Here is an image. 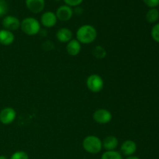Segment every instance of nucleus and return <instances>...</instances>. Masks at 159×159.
Returning a JSON list of instances; mask_svg holds the SVG:
<instances>
[{
	"label": "nucleus",
	"instance_id": "f257e3e1",
	"mask_svg": "<svg viewBox=\"0 0 159 159\" xmlns=\"http://www.w3.org/2000/svg\"><path fill=\"white\" fill-rule=\"evenodd\" d=\"M97 38V30L93 26L85 24L80 26L76 32V40L80 43L90 44Z\"/></svg>",
	"mask_w": 159,
	"mask_h": 159
},
{
	"label": "nucleus",
	"instance_id": "a878e982",
	"mask_svg": "<svg viewBox=\"0 0 159 159\" xmlns=\"http://www.w3.org/2000/svg\"><path fill=\"white\" fill-rule=\"evenodd\" d=\"M54 1H57V2H59V1H61V0H54Z\"/></svg>",
	"mask_w": 159,
	"mask_h": 159
},
{
	"label": "nucleus",
	"instance_id": "1a4fd4ad",
	"mask_svg": "<svg viewBox=\"0 0 159 159\" xmlns=\"http://www.w3.org/2000/svg\"><path fill=\"white\" fill-rule=\"evenodd\" d=\"M57 22V19L56 16V14L51 11L43 12L40 17V24H42L44 27L47 28H51L54 26Z\"/></svg>",
	"mask_w": 159,
	"mask_h": 159
},
{
	"label": "nucleus",
	"instance_id": "b1692460",
	"mask_svg": "<svg viewBox=\"0 0 159 159\" xmlns=\"http://www.w3.org/2000/svg\"><path fill=\"white\" fill-rule=\"evenodd\" d=\"M126 159H141V158H138V157L137 156H134V155H131V156H128Z\"/></svg>",
	"mask_w": 159,
	"mask_h": 159
},
{
	"label": "nucleus",
	"instance_id": "f03ea898",
	"mask_svg": "<svg viewBox=\"0 0 159 159\" xmlns=\"http://www.w3.org/2000/svg\"><path fill=\"white\" fill-rule=\"evenodd\" d=\"M82 147L84 150L92 155L99 153L102 149V141L98 137L94 135H89L84 138L82 141Z\"/></svg>",
	"mask_w": 159,
	"mask_h": 159
},
{
	"label": "nucleus",
	"instance_id": "4be33fe9",
	"mask_svg": "<svg viewBox=\"0 0 159 159\" xmlns=\"http://www.w3.org/2000/svg\"><path fill=\"white\" fill-rule=\"evenodd\" d=\"M64 2H65V5L70 7H77L82 4L83 0H64Z\"/></svg>",
	"mask_w": 159,
	"mask_h": 159
},
{
	"label": "nucleus",
	"instance_id": "0eeeda50",
	"mask_svg": "<svg viewBox=\"0 0 159 159\" xmlns=\"http://www.w3.org/2000/svg\"><path fill=\"white\" fill-rule=\"evenodd\" d=\"M20 20L14 16H6L2 20V26L5 30L11 31L17 30L20 28Z\"/></svg>",
	"mask_w": 159,
	"mask_h": 159
},
{
	"label": "nucleus",
	"instance_id": "a211bd4d",
	"mask_svg": "<svg viewBox=\"0 0 159 159\" xmlns=\"http://www.w3.org/2000/svg\"><path fill=\"white\" fill-rule=\"evenodd\" d=\"M101 159H123L120 152L116 151H107L101 156Z\"/></svg>",
	"mask_w": 159,
	"mask_h": 159
},
{
	"label": "nucleus",
	"instance_id": "f8f14e48",
	"mask_svg": "<svg viewBox=\"0 0 159 159\" xmlns=\"http://www.w3.org/2000/svg\"><path fill=\"white\" fill-rule=\"evenodd\" d=\"M72 32L68 28H61L56 33V37L61 43H68L70 40H72Z\"/></svg>",
	"mask_w": 159,
	"mask_h": 159
},
{
	"label": "nucleus",
	"instance_id": "423d86ee",
	"mask_svg": "<svg viewBox=\"0 0 159 159\" xmlns=\"http://www.w3.org/2000/svg\"><path fill=\"white\" fill-rule=\"evenodd\" d=\"M16 112L13 108L6 107L0 111V122L4 125H9L15 120Z\"/></svg>",
	"mask_w": 159,
	"mask_h": 159
},
{
	"label": "nucleus",
	"instance_id": "6ab92c4d",
	"mask_svg": "<svg viewBox=\"0 0 159 159\" xmlns=\"http://www.w3.org/2000/svg\"><path fill=\"white\" fill-rule=\"evenodd\" d=\"M151 36L155 42L159 43V23L153 26L152 30H151Z\"/></svg>",
	"mask_w": 159,
	"mask_h": 159
},
{
	"label": "nucleus",
	"instance_id": "5701e85b",
	"mask_svg": "<svg viewBox=\"0 0 159 159\" xmlns=\"http://www.w3.org/2000/svg\"><path fill=\"white\" fill-rule=\"evenodd\" d=\"M144 4L151 8H156L157 6H159V0H143Z\"/></svg>",
	"mask_w": 159,
	"mask_h": 159
},
{
	"label": "nucleus",
	"instance_id": "4468645a",
	"mask_svg": "<svg viewBox=\"0 0 159 159\" xmlns=\"http://www.w3.org/2000/svg\"><path fill=\"white\" fill-rule=\"evenodd\" d=\"M81 48L82 46L79 41H78L76 39H72L67 43L66 51L69 55L77 56L80 53Z\"/></svg>",
	"mask_w": 159,
	"mask_h": 159
},
{
	"label": "nucleus",
	"instance_id": "f3484780",
	"mask_svg": "<svg viewBox=\"0 0 159 159\" xmlns=\"http://www.w3.org/2000/svg\"><path fill=\"white\" fill-rule=\"evenodd\" d=\"M92 54L96 58L102 59L104 57H106L107 53L103 47L100 46V45H98V46H96L93 48V51H92Z\"/></svg>",
	"mask_w": 159,
	"mask_h": 159
},
{
	"label": "nucleus",
	"instance_id": "2eb2a0df",
	"mask_svg": "<svg viewBox=\"0 0 159 159\" xmlns=\"http://www.w3.org/2000/svg\"><path fill=\"white\" fill-rule=\"evenodd\" d=\"M102 143V148L106 151H114L118 146V139L115 136L110 135L104 138Z\"/></svg>",
	"mask_w": 159,
	"mask_h": 159
},
{
	"label": "nucleus",
	"instance_id": "ddd939ff",
	"mask_svg": "<svg viewBox=\"0 0 159 159\" xmlns=\"http://www.w3.org/2000/svg\"><path fill=\"white\" fill-rule=\"evenodd\" d=\"M15 40V36L13 33L7 30H0V44L4 46L11 45Z\"/></svg>",
	"mask_w": 159,
	"mask_h": 159
},
{
	"label": "nucleus",
	"instance_id": "dca6fc26",
	"mask_svg": "<svg viewBox=\"0 0 159 159\" xmlns=\"http://www.w3.org/2000/svg\"><path fill=\"white\" fill-rule=\"evenodd\" d=\"M146 20L148 23H155L159 20V10L156 8H151L146 13Z\"/></svg>",
	"mask_w": 159,
	"mask_h": 159
},
{
	"label": "nucleus",
	"instance_id": "9b49d317",
	"mask_svg": "<svg viewBox=\"0 0 159 159\" xmlns=\"http://www.w3.org/2000/svg\"><path fill=\"white\" fill-rule=\"evenodd\" d=\"M137 151V144L132 140H127L123 144H121L120 152L121 155H124L125 156H131L136 152Z\"/></svg>",
	"mask_w": 159,
	"mask_h": 159
},
{
	"label": "nucleus",
	"instance_id": "393cba45",
	"mask_svg": "<svg viewBox=\"0 0 159 159\" xmlns=\"http://www.w3.org/2000/svg\"><path fill=\"white\" fill-rule=\"evenodd\" d=\"M0 159H8L7 157L5 155H0Z\"/></svg>",
	"mask_w": 159,
	"mask_h": 159
},
{
	"label": "nucleus",
	"instance_id": "20e7f679",
	"mask_svg": "<svg viewBox=\"0 0 159 159\" xmlns=\"http://www.w3.org/2000/svg\"><path fill=\"white\" fill-rule=\"evenodd\" d=\"M87 88L92 93H98L102 90L104 87L103 79L99 75L93 74L89 76L86 79Z\"/></svg>",
	"mask_w": 159,
	"mask_h": 159
},
{
	"label": "nucleus",
	"instance_id": "aec40b11",
	"mask_svg": "<svg viewBox=\"0 0 159 159\" xmlns=\"http://www.w3.org/2000/svg\"><path fill=\"white\" fill-rule=\"evenodd\" d=\"M9 159H29V155L23 151H18L14 152Z\"/></svg>",
	"mask_w": 159,
	"mask_h": 159
},
{
	"label": "nucleus",
	"instance_id": "9d476101",
	"mask_svg": "<svg viewBox=\"0 0 159 159\" xmlns=\"http://www.w3.org/2000/svg\"><path fill=\"white\" fill-rule=\"evenodd\" d=\"M26 6L33 13H40L44 9L45 0H26Z\"/></svg>",
	"mask_w": 159,
	"mask_h": 159
},
{
	"label": "nucleus",
	"instance_id": "412c9836",
	"mask_svg": "<svg viewBox=\"0 0 159 159\" xmlns=\"http://www.w3.org/2000/svg\"><path fill=\"white\" fill-rule=\"evenodd\" d=\"M8 4L6 0H0V17H2L7 13Z\"/></svg>",
	"mask_w": 159,
	"mask_h": 159
},
{
	"label": "nucleus",
	"instance_id": "6e6552de",
	"mask_svg": "<svg viewBox=\"0 0 159 159\" xmlns=\"http://www.w3.org/2000/svg\"><path fill=\"white\" fill-rule=\"evenodd\" d=\"M73 13H74V11L71 9V7L67 5H63L57 8L55 14L57 20L62 22H66L72 18Z\"/></svg>",
	"mask_w": 159,
	"mask_h": 159
},
{
	"label": "nucleus",
	"instance_id": "39448f33",
	"mask_svg": "<svg viewBox=\"0 0 159 159\" xmlns=\"http://www.w3.org/2000/svg\"><path fill=\"white\" fill-rule=\"evenodd\" d=\"M93 120L99 124H107L112 120V113L107 109H99L93 113Z\"/></svg>",
	"mask_w": 159,
	"mask_h": 159
},
{
	"label": "nucleus",
	"instance_id": "7ed1b4c3",
	"mask_svg": "<svg viewBox=\"0 0 159 159\" xmlns=\"http://www.w3.org/2000/svg\"><path fill=\"white\" fill-rule=\"evenodd\" d=\"M20 29L25 34L34 36L38 34L40 29V23L34 17H26L20 23Z\"/></svg>",
	"mask_w": 159,
	"mask_h": 159
}]
</instances>
